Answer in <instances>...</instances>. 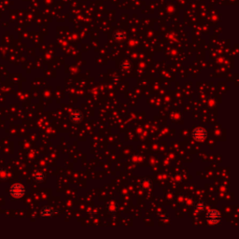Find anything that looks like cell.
Segmentation results:
<instances>
[{
  "label": "cell",
  "instance_id": "cell-11",
  "mask_svg": "<svg viewBox=\"0 0 239 239\" xmlns=\"http://www.w3.org/2000/svg\"><path fill=\"white\" fill-rule=\"evenodd\" d=\"M115 37L117 39H122L124 37V34L122 32H118V33L115 34Z\"/></svg>",
  "mask_w": 239,
  "mask_h": 239
},
{
  "label": "cell",
  "instance_id": "cell-5",
  "mask_svg": "<svg viewBox=\"0 0 239 239\" xmlns=\"http://www.w3.org/2000/svg\"><path fill=\"white\" fill-rule=\"evenodd\" d=\"M41 216L42 217H46V218H49V217H52L53 215V210L52 207H45L41 209Z\"/></svg>",
  "mask_w": 239,
  "mask_h": 239
},
{
  "label": "cell",
  "instance_id": "cell-6",
  "mask_svg": "<svg viewBox=\"0 0 239 239\" xmlns=\"http://www.w3.org/2000/svg\"><path fill=\"white\" fill-rule=\"evenodd\" d=\"M34 179L37 182H41L44 180L45 179V174L42 172V171H36L35 174H34Z\"/></svg>",
  "mask_w": 239,
  "mask_h": 239
},
{
  "label": "cell",
  "instance_id": "cell-2",
  "mask_svg": "<svg viewBox=\"0 0 239 239\" xmlns=\"http://www.w3.org/2000/svg\"><path fill=\"white\" fill-rule=\"evenodd\" d=\"M207 219L210 224H217L220 222V213L216 209H211L207 212Z\"/></svg>",
  "mask_w": 239,
  "mask_h": 239
},
{
  "label": "cell",
  "instance_id": "cell-9",
  "mask_svg": "<svg viewBox=\"0 0 239 239\" xmlns=\"http://www.w3.org/2000/svg\"><path fill=\"white\" fill-rule=\"evenodd\" d=\"M108 209L110 211V212H115L117 210V207L116 205L113 203V202H110L108 205Z\"/></svg>",
  "mask_w": 239,
  "mask_h": 239
},
{
  "label": "cell",
  "instance_id": "cell-4",
  "mask_svg": "<svg viewBox=\"0 0 239 239\" xmlns=\"http://www.w3.org/2000/svg\"><path fill=\"white\" fill-rule=\"evenodd\" d=\"M82 119V114L81 112L79 111V110H76V111H73L70 115V120L74 122H79Z\"/></svg>",
  "mask_w": 239,
  "mask_h": 239
},
{
  "label": "cell",
  "instance_id": "cell-8",
  "mask_svg": "<svg viewBox=\"0 0 239 239\" xmlns=\"http://www.w3.org/2000/svg\"><path fill=\"white\" fill-rule=\"evenodd\" d=\"M195 207H196V208L199 210V211H203L205 208H206V205H205V203L204 202H197L196 204H195Z\"/></svg>",
  "mask_w": 239,
  "mask_h": 239
},
{
  "label": "cell",
  "instance_id": "cell-7",
  "mask_svg": "<svg viewBox=\"0 0 239 239\" xmlns=\"http://www.w3.org/2000/svg\"><path fill=\"white\" fill-rule=\"evenodd\" d=\"M152 181L148 179H144L141 181V187H142V189H144V190H149V189L152 188Z\"/></svg>",
  "mask_w": 239,
  "mask_h": 239
},
{
  "label": "cell",
  "instance_id": "cell-3",
  "mask_svg": "<svg viewBox=\"0 0 239 239\" xmlns=\"http://www.w3.org/2000/svg\"><path fill=\"white\" fill-rule=\"evenodd\" d=\"M207 131L205 128L202 127H197L193 131V137L198 142H202L206 139L207 137Z\"/></svg>",
  "mask_w": 239,
  "mask_h": 239
},
{
  "label": "cell",
  "instance_id": "cell-1",
  "mask_svg": "<svg viewBox=\"0 0 239 239\" xmlns=\"http://www.w3.org/2000/svg\"><path fill=\"white\" fill-rule=\"evenodd\" d=\"M9 193L14 198H21L26 193V188L20 183H15L10 187Z\"/></svg>",
  "mask_w": 239,
  "mask_h": 239
},
{
  "label": "cell",
  "instance_id": "cell-10",
  "mask_svg": "<svg viewBox=\"0 0 239 239\" xmlns=\"http://www.w3.org/2000/svg\"><path fill=\"white\" fill-rule=\"evenodd\" d=\"M8 177V172L5 169H0V179H6Z\"/></svg>",
  "mask_w": 239,
  "mask_h": 239
}]
</instances>
